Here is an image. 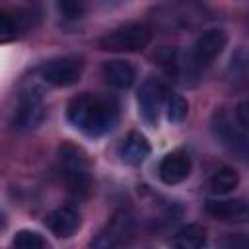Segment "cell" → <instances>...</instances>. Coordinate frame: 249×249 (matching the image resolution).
I'll return each instance as SVG.
<instances>
[{"label":"cell","instance_id":"obj_1","mask_svg":"<svg viewBox=\"0 0 249 249\" xmlns=\"http://www.w3.org/2000/svg\"><path fill=\"white\" fill-rule=\"evenodd\" d=\"M68 121L84 134L97 138L109 132L119 121V103L113 97L97 93H78L68 101Z\"/></svg>","mask_w":249,"mask_h":249},{"label":"cell","instance_id":"obj_2","mask_svg":"<svg viewBox=\"0 0 249 249\" xmlns=\"http://www.w3.org/2000/svg\"><path fill=\"white\" fill-rule=\"evenodd\" d=\"M58 165H60L62 177L66 179L68 191L76 198H86L91 187L89 161L86 154L78 146L66 142L58 148Z\"/></svg>","mask_w":249,"mask_h":249},{"label":"cell","instance_id":"obj_3","mask_svg":"<svg viewBox=\"0 0 249 249\" xmlns=\"http://www.w3.org/2000/svg\"><path fill=\"white\" fill-rule=\"evenodd\" d=\"M152 41V29L146 23H124L119 25L97 39L101 51L111 53H138L144 51Z\"/></svg>","mask_w":249,"mask_h":249},{"label":"cell","instance_id":"obj_4","mask_svg":"<svg viewBox=\"0 0 249 249\" xmlns=\"http://www.w3.org/2000/svg\"><path fill=\"white\" fill-rule=\"evenodd\" d=\"M210 130L214 134V138L235 158L239 160H247L249 154V138H247V130H243L235 119L230 117L228 111L224 109H216L212 113L210 119Z\"/></svg>","mask_w":249,"mask_h":249},{"label":"cell","instance_id":"obj_5","mask_svg":"<svg viewBox=\"0 0 249 249\" xmlns=\"http://www.w3.org/2000/svg\"><path fill=\"white\" fill-rule=\"evenodd\" d=\"M134 235V216L121 208L117 210L109 222L101 228V231L91 239V247L95 249H117V247H124L130 243Z\"/></svg>","mask_w":249,"mask_h":249},{"label":"cell","instance_id":"obj_6","mask_svg":"<svg viewBox=\"0 0 249 249\" xmlns=\"http://www.w3.org/2000/svg\"><path fill=\"white\" fill-rule=\"evenodd\" d=\"M84 70V62L76 56H58V58H51L47 62L41 64L39 74L41 78L56 88H68L74 86Z\"/></svg>","mask_w":249,"mask_h":249},{"label":"cell","instance_id":"obj_7","mask_svg":"<svg viewBox=\"0 0 249 249\" xmlns=\"http://www.w3.org/2000/svg\"><path fill=\"white\" fill-rule=\"evenodd\" d=\"M228 45V33L224 29H208L204 31L193 45L191 51V64L195 68L210 64L216 56L222 54V51Z\"/></svg>","mask_w":249,"mask_h":249},{"label":"cell","instance_id":"obj_8","mask_svg":"<svg viewBox=\"0 0 249 249\" xmlns=\"http://www.w3.org/2000/svg\"><path fill=\"white\" fill-rule=\"evenodd\" d=\"M163 99H165V86L160 80L150 78L140 86V89H138V111H140V115H142V119L148 126L158 124Z\"/></svg>","mask_w":249,"mask_h":249},{"label":"cell","instance_id":"obj_9","mask_svg":"<svg viewBox=\"0 0 249 249\" xmlns=\"http://www.w3.org/2000/svg\"><path fill=\"white\" fill-rule=\"evenodd\" d=\"M43 119V93L37 88L25 89L19 95V105L12 119V126L18 130L31 128Z\"/></svg>","mask_w":249,"mask_h":249},{"label":"cell","instance_id":"obj_10","mask_svg":"<svg viewBox=\"0 0 249 249\" xmlns=\"http://www.w3.org/2000/svg\"><path fill=\"white\" fill-rule=\"evenodd\" d=\"M204 210L216 220H226V222L249 220V204L245 202V198H210L206 200Z\"/></svg>","mask_w":249,"mask_h":249},{"label":"cell","instance_id":"obj_11","mask_svg":"<svg viewBox=\"0 0 249 249\" xmlns=\"http://www.w3.org/2000/svg\"><path fill=\"white\" fill-rule=\"evenodd\" d=\"M45 226L49 228V231L54 237H70L74 235L80 226H82V216L76 208L72 206H58L53 212L47 214L45 218Z\"/></svg>","mask_w":249,"mask_h":249},{"label":"cell","instance_id":"obj_12","mask_svg":"<svg viewBox=\"0 0 249 249\" xmlns=\"http://www.w3.org/2000/svg\"><path fill=\"white\" fill-rule=\"evenodd\" d=\"M158 173L165 185L183 183L191 175V158L185 152H171L160 161Z\"/></svg>","mask_w":249,"mask_h":249},{"label":"cell","instance_id":"obj_13","mask_svg":"<svg viewBox=\"0 0 249 249\" xmlns=\"http://www.w3.org/2000/svg\"><path fill=\"white\" fill-rule=\"evenodd\" d=\"M150 142L148 138L138 132V130H130L123 142L119 144V156L124 163H130V165H138L142 163L148 156H150Z\"/></svg>","mask_w":249,"mask_h":249},{"label":"cell","instance_id":"obj_14","mask_svg":"<svg viewBox=\"0 0 249 249\" xmlns=\"http://www.w3.org/2000/svg\"><path fill=\"white\" fill-rule=\"evenodd\" d=\"M101 74L107 84L117 89H128L136 82V68L126 60H107L101 66Z\"/></svg>","mask_w":249,"mask_h":249},{"label":"cell","instance_id":"obj_15","mask_svg":"<svg viewBox=\"0 0 249 249\" xmlns=\"http://www.w3.org/2000/svg\"><path fill=\"white\" fill-rule=\"evenodd\" d=\"M171 243L179 249H200L206 245V230L200 224H187L177 230Z\"/></svg>","mask_w":249,"mask_h":249},{"label":"cell","instance_id":"obj_16","mask_svg":"<svg viewBox=\"0 0 249 249\" xmlns=\"http://www.w3.org/2000/svg\"><path fill=\"white\" fill-rule=\"evenodd\" d=\"M239 185V175L233 167H220L210 179V191L214 195H230Z\"/></svg>","mask_w":249,"mask_h":249},{"label":"cell","instance_id":"obj_17","mask_svg":"<svg viewBox=\"0 0 249 249\" xmlns=\"http://www.w3.org/2000/svg\"><path fill=\"white\" fill-rule=\"evenodd\" d=\"M12 245L18 249H43V247H47V241L43 239L41 233H37L33 230H19L16 233V237L12 239Z\"/></svg>","mask_w":249,"mask_h":249},{"label":"cell","instance_id":"obj_18","mask_svg":"<svg viewBox=\"0 0 249 249\" xmlns=\"http://www.w3.org/2000/svg\"><path fill=\"white\" fill-rule=\"evenodd\" d=\"M187 115H189L187 99L181 97V95H171L169 101H167V119H169V123L179 124L187 119Z\"/></svg>","mask_w":249,"mask_h":249},{"label":"cell","instance_id":"obj_19","mask_svg":"<svg viewBox=\"0 0 249 249\" xmlns=\"http://www.w3.org/2000/svg\"><path fill=\"white\" fill-rule=\"evenodd\" d=\"M56 6L66 19H78L84 16V0H56Z\"/></svg>","mask_w":249,"mask_h":249},{"label":"cell","instance_id":"obj_20","mask_svg":"<svg viewBox=\"0 0 249 249\" xmlns=\"http://www.w3.org/2000/svg\"><path fill=\"white\" fill-rule=\"evenodd\" d=\"M16 35H18L16 19L8 12L0 10V43L12 41V39H16Z\"/></svg>","mask_w":249,"mask_h":249},{"label":"cell","instance_id":"obj_21","mask_svg":"<svg viewBox=\"0 0 249 249\" xmlns=\"http://www.w3.org/2000/svg\"><path fill=\"white\" fill-rule=\"evenodd\" d=\"M233 119H235V123H237L243 130L249 128V103H247V101H241V103L233 109Z\"/></svg>","mask_w":249,"mask_h":249},{"label":"cell","instance_id":"obj_22","mask_svg":"<svg viewBox=\"0 0 249 249\" xmlns=\"http://www.w3.org/2000/svg\"><path fill=\"white\" fill-rule=\"evenodd\" d=\"M6 228V216H4V212H0V231Z\"/></svg>","mask_w":249,"mask_h":249}]
</instances>
